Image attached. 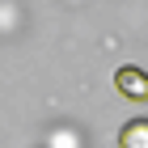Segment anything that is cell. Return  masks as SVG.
I'll return each mask as SVG.
<instances>
[{"instance_id": "6da1fadb", "label": "cell", "mask_w": 148, "mask_h": 148, "mask_svg": "<svg viewBox=\"0 0 148 148\" xmlns=\"http://www.w3.org/2000/svg\"><path fill=\"white\" fill-rule=\"evenodd\" d=\"M114 89H119V97H127V102H148V72L140 68V64H123V68L114 72Z\"/></svg>"}, {"instance_id": "7a4b0ae2", "label": "cell", "mask_w": 148, "mask_h": 148, "mask_svg": "<svg viewBox=\"0 0 148 148\" xmlns=\"http://www.w3.org/2000/svg\"><path fill=\"white\" fill-rule=\"evenodd\" d=\"M119 148H148V119H131L119 127Z\"/></svg>"}]
</instances>
